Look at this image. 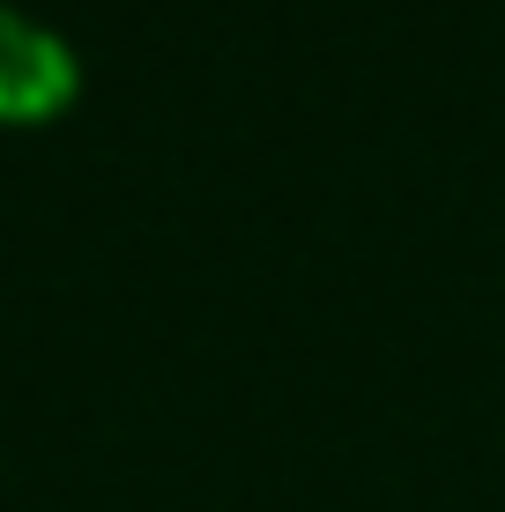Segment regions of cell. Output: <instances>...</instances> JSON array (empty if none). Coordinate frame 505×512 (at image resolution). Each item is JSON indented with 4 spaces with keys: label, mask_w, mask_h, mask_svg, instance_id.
Listing matches in <instances>:
<instances>
[{
    "label": "cell",
    "mask_w": 505,
    "mask_h": 512,
    "mask_svg": "<svg viewBox=\"0 0 505 512\" xmlns=\"http://www.w3.org/2000/svg\"><path fill=\"white\" fill-rule=\"evenodd\" d=\"M75 82V60L52 30L23 23L15 8H0V112H45Z\"/></svg>",
    "instance_id": "obj_1"
}]
</instances>
